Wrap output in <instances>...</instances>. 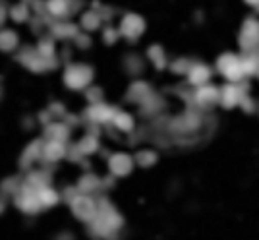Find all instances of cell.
I'll return each mask as SVG.
<instances>
[{"mask_svg":"<svg viewBox=\"0 0 259 240\" xmlns=\"http://www.w3.org/2000/svg\"><path fill=\"white\" fill-rule=\"evenodd\" d=\"M16 206L25 211V213H35L37 209L41 208V199H39V192L31 188V186H25L20 188L16 192Z\"/></svg>","mask_w":259,"mask_h":240,"instance_id":"cell-1","label":"cell"},{"mask_svg":"<svg viewBox=\"0 0 259 240\" xmlns=\"http://www.w3.org/2000/svg\"><path fill=\"white\" fill-rule=\"evenodd\" d=\"M12 18H14L16 22H23V20L27 18V8L22 6V4H18L16 8H12Z\"/></svg>","mask_w":259,"mask_h":240,"instance_id":"cell-4","label":"cell"},{"mask_svg":"<svg viewBox=\"0 0 259 240\" xmlns=\"http://www.w3.org/2000/svg\"><path fill=\"white\" fill-rule=\"evenodd\" d=\"M18 47V33L12 29L0 31V51H12Z\"/></svg>","mask_w":259,"mask_h":240,"instance_id":"cell-2","label":"cell"},{"mask_svg":"<svg viewBox=\"0 0 259 240\" xmlns=\"http://www.w3.org/2000/svg\"><path fill=\"white\" fill-rule=\"evenodd\" d=\"M39 199H41V206L56 204V192H51L49 188H39Z\"/></svg>","mask_w":259,"mask_h":240,"instance_id":"cell-3","label":"cell"},{"mask_svg":"<svg viewBox=\"0 0 259 240\" xmlns=\"http://www.w3.org/2000/svg\"><path fill=\"white\" fill-rule=\"evenodd\" d=\"M4 20H6V10L0 6V25H2V22H4Z\"/></svg>","mask_w":259,"mask_h":240,"instance_id":"cell-5","label":"cell"}]
</instances>
